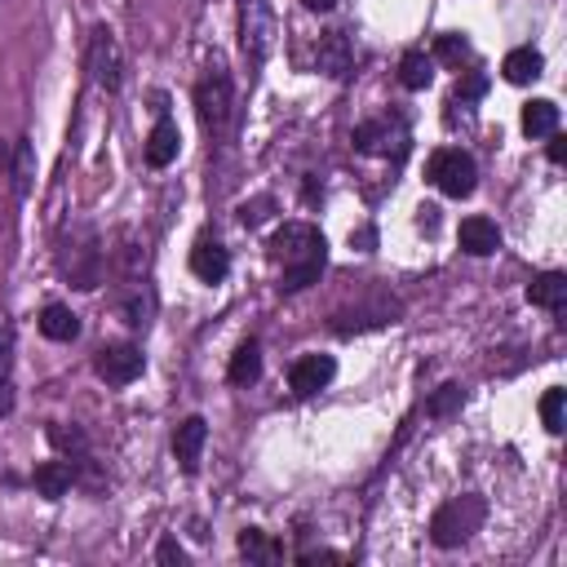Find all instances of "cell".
<instances>
[{"instance_id":"8","label":"cell","mask_w":567,"mask_h":567,"mask_svg":"<svg viewBox=\"0 0 567 567\" xmlns=\"http://www.w3.org/2000/svg\"><path fill=\"white\" fill-rule=\"evenodd\" d=\"M354 146L363 155H403L408 151V124L399 115H372L354 128Z\"/></svg>"},{"instance_id":"31","label":"cell","mask_w":567,"mask_h":567,"mask_svg":"<svg viewBox=\"0 0 567 567\" xmlns=\"http://www.w3.org/2000/svg\"><path fill=\"white\" fill-rule=\"evenodd\" d=\"M261 208H270V199H257V204H244V208H239V221H244V226H257V221L266 217Z\"/></svg>"},{"instance_id":"29","label":"cell","mask_w":567,"mask_h":567,"mask_svg":"<svg viewBox=\"0 0 567 567\" xmlns=\"http://www.w3.org/2000/svg\"><path fill=\"white\" fill-rule=\"evenodd\" d=\"M434 53H439L443 62H452V66H461V62L470 58V44H465L461 35H439V44H434Z\"/></svg>"},{"instance_id":"27","label":"cell","mask_w":567,"mask_h":567,"mask_svg":"<svg viewBox=\"0 0 567 567\" xmlns=\"http://www.w3.org/2000/svg\"><path fill=\"white\" fill-rule=\"evenodd\" d=\"M563 403H567V394L554 385V390H545V399H540V421H545V430L549 434H558L563 430Z\"/></svg>"},{"instance_id":"14","label":"cell","mask_w":567,"mask_h":567,"mask_svg":"<svg viewBox=\"0 0 567 567\" xmlns=\"http://www.w3.org/2000/svg\"><path fill=\"white\" fill-rule=\"evenodd\" d=\"M177 151H182V133H177V124H173L168 115H159V120H155V128L146 133L142 155H146V164H151V168H168V164L177 159Z\"/></svg>"},{"instance_id":"20","label":"cell","mask_w":567,"mask_h":567,"mask_svg":"<svg viewBox=\"0 0 567 567\" xmlns=\"http://www.w3.org/2000/svg\"><path fill=\"white\" fill-rule=\"evenodd\" d=\"M35 323H40V332H44L49 341H75V337H80V315H75L71 306H58V301L44 306Z\"/></svg>"},{"instance_id":"34","label":"cell","mask_w":567,"mask_h":567,"mask_svg":"<svg viewBox=\"0 0 567 567\" xmlns=\"http://www.w3.org/2000/svg\"><path fill=\"white\" fill-rule=\"evenodd\" d=\"M332 4H337V0H306V9H310V13H328Z\"/></svg>"},{"instance_id":"9","label":"cell","mask_w":567,"mask_h":567,"mask_svg":"<svg viewBox=\"0 0 567 567\" xmlns=\"http://www.w3.org/2000/svg\"><path fill=\"white\" fill-rule=\"evenodd\" d=\"M142 368H146V354L137 346H128V341H111V346H102L93 354V372L106 385H128V381L142 377Z\"/></svg>"},{"instance_id":"10","label":"cell","mask_w":567,"mask_h":567,"mask_svg":"<svg viewBox=\"0 0 567 567\" xmlns=\"http://www.w3.org/2000/svg\"><path fill=\"white\" fill-rule=\"evenodd\" d=\"M337 377V359L332 354H301L292 368H288V385H292V394H319L328 381Z\"/></svg>"},{"instance_id":"13","label":"cell","mask_w":567,"mask_h":567,"mask_svg":"<svg viewBox=\"0 0 567 567\" xmlns=\"http://www.w3.org/2000/svg\"><path fill=\"white\" fill-rule=\"evenodd\" d=\"M315 66H319L323 75H332V80L350 75V66H354L350 35H346V31H328V35L319 40V49H315Z\"/></svg>"},{"instance_id":"5","label":"cell","mask_w":567,"mask_h":567,"mask_svg":"<svg viewBox=\"0 0 567 567\" xmlns=\"http://www.w3.org/2000/svg\"><path fill=\"white\" fill-rule=\"evenodd\" d=\"M84 71H89V80H93L97 89H106V93H115V89L124 84V49H120V40H115L111 27H93V31H89Z\"/></svg>"},{"instance_id":"6","label":"cell","mask_w":567,"mask_h":567,"mask_svg":"<svg viewBox=\"0 0 567 567\" xmlns=\"http://www.w3.org/2000/svg\"><path fill=\"white\" fill-rule=\"evenodd\" d=\"M270 44H275V9H270V0H239V49H244V62L252 71L270 58Z\"/></svg>"},{"instance_id":"33","label":"cell","mask_w":567,"mask_h":567,"mask_svg":"<svg viewBox=\"0 0 567 567\" xmlns=\"http://www.w3.org/2000/svg\"><path fill=\"white\" fill-rule=\"evenodd\" d=\"M545 155H549V164H563V159H567V142H563L558 133H549V151H545Z\"/></svg>"},{"instance_id":"19","label":"cell","mask_w":567,"mask_h":567,"mask_svg":"<svg viewBox=\"0 0 567 567\" xmlns=\"http://www.w3.org/2000/svg\"><path fill=\"white\" fill-rule=\"evenodd\" d=\"M527 301L540 306V310H563V301H567V275H563V270L536 275V279L527 284Z\"/></svg>"},{"instance_id":"32","label":"cell","mask_w":567,"mask_h":567,"mask_svg":"<svg viewBox=\"0 0 567 567\" xmlns=\"http://www.w3.org/2000/svg\"><path fill=\"white\" fill-rule=\"evenodd\" d=\"M301 563H346V554H337V549H306Z\"/></svg>"},{"instance_id":"30","label":"cell","mask_w":567,"mask_h":567,"mask_svg":"<svg viewBox=\"0 0 567 567\" xmlns=\"http://www.w3.org/2000/svg\"><path fill=\"white\" fill-rule=\"evenodd\" d=\"M155 558H159V563H186V549H182V545H177V540L168 536V540H159Z\"/></svg>"},{"instance_id":"12","label":"cell","mask_w":567,"mask_h":567,"mask_svg":"<svg viewBox=\"0 0 567 567\" xmlns=\"http://www.w3.org/2000/svg\"><path fill=\"white\" fill-rule=\"evenodd\" d=\"M204 443H208V421H204V416H186V421L173 430V456H177L182 474H195V470H199Z\"/></svg>"},{"instance_id":"7","label":"cell","mask_w":567,"mask_h":567,"mask_svg":"<svg viewBox=\"0 0 567 567\" xmlns=\"http://www.w3.org/2000/svg\"><path fill=\"white\" fill-rule=\"evenodd\" d=\"M430 182H434L447 199H465V195H474V186H478V168H474V159H470L461 146H443V151L430 155Z\"/></svg>"},{"instance_id":"18","label":"cell","mask_w":567,"mask_h":567,"mask_svg":"<svg viewBox=\"0 0 567 567\" xmlns=\"http://www.w3.org/2000/svg\"><path fill=\"white\" fill-rule=\"evenodd\" d=\"M540 71H545V58H540V49H532V44L509 49L505 62H501V75H505L509 84H532Z\"/></svg>"},{"instance_id":"23","label":"cell","mask_w":567,"mask_h":567,"mask_svg":"<svg viewBox=\"0 0 567 567\" xmlns=\"http://www.w3.org/2000/svg\"><path fill=\"white\" fill-rule=\"evenodd\" d=\"M523 133H527V137H549V133H558V106H554L549 97H532V102L523 106Z\"/></svg>"},{"instance_id":"1","label":"cell","mask_w":567,"mask_h":567,"mask_svg":"<svg viewBox=\"0 0 567 567\" xmlns=\"http://www.w3.org/2000/svg\"><path fill=\"white\" fill-rule=\"evenodd\" d=\"M266 257L279 266V288L284 292H301L323 275L328 261V244L310 221H284L270 239H266Z\"/></svg>"},{"instance_id":"2","label":"cell","mask_w":567,"mask_h":567,"mask_svg":"<svg viewBox=\"0 0 567 567\" xmlns=\"http://www.w3.org/2000/svg\"><path fill=\"white\" fill-rule=\"evenodd\" d=\"M53 266L58 275L80 288V292H93L102 284V270H106V244H102V230L84 217H71L62 221L58 230V244H53Z\"/></svg>"},{"instance_id":"15","label":"cell","mask_w":567,"mask_h":567,"mask_svg":"<svg viewBox=\"0 0 567 567\" xmlns=\"http://www.w3.org/2000/svg\"><path fill=\"white\" fill-rule=\"evenodd\" d=\"M4 159H9L13 195H18V199H27V195H31V182H35V146H31V137H13Z\"/></svg>"},{"instance_id":"4","label":"cell","mask_w":567,"mask_h":567,"mask_svg":"<svg viewBox=\"0 0 567 567\" xmlns=\"http://www.w3.org/2000/svg\"><path fill=\"white\" fill-rule=\"evenodd\" d=\"M483 518H487V501H483V496H474V492L452 496V501H443V505L434 509V518H430V540H434L439 549H456V545H465V540L483 527Z\"/></svg>"},{"instance_id":"26","label":"cell","mask_w":567,"mask_h":567,"mask_svg":"<svg viewBox=\"0 0 567 567\" xmlns=\"http://www.w3.org/2000/svg\"><path fill=\"white\" fill-rule=\"evenodd\" d=\"M430 80H434V62L421 49H408L403 62H399V84L403 89H425Z\"/></svg>"},{"instance_id":"24","label":"cell","mask_w":567,"mask_h":567,"mask_svg":"<svg viewBox=\"0 0 567 567\" xmlns=\"http://www.w3.org/2000/svg\"><path fill=\"white\" fill-rule=\"evenodd\" d=\"M230 385H252L261 377V346L257 341H244L235 354H230V368H226Z\"/></svg>"},{"instance_id":"3","label":"cell","mask_w":567,"mask_h":567,"mask_svg":"<svg viewBox=\"0 0 567 567\" xmlns=\"http://www.w3.org/2000/svg\"><path fill=\"white\" fill-rule=\"evenodd\" d=\"M195 115H199V124L213 142H226L230 128H235V80L217 58L195 80Z\"/></svg>"},{"instance_id":"17","label":"cell","mask_w":567,"mask_h":567,"mask_svg":"<svg viewBox=\"0 0 567 567\" xmlns=\"http://www.w3.org/2000/svg\"><path fill=\"white\" fill-rule=\"evenodd\" d=\"M31 483H35V492L44 501H62L71 492V483H75V470L66 461H40L35 474H31Z\"/></svg>"},{"instance_id":"22","label":"cell","mask_w":567,"mask_h":567,"mask_svg":"<svg viewBox=\"0 0 567 567\" xmlns=\"http://www.w3.org/2000/svg\"><path fill=\"white\" fill-rule=\"evenodd\" d=\"M49 443H53V447L66 456V465H71V470H75V465H93L89 439H84L75 425H71V430H66V425H49Z\"/></svg>"},{"instance_id":"16","label":"cell","mask_w":567,"mask_h":567,"mask_svg":"<svg viewBox=\"0 0 567 567\" xmlns=\"http://www.w3.org/2000/svg\"><path fill=\"white\" fill-rule=\"evenodd\" d=\"M456 239H461V248L470 257H487V252L501 248V226L492 217H465L461 230H456Z\"/></svg>"},{"instance_id":"21","label":"cell","mask_w":567,"mask_h":567,"mask_svg":"<svg viewBox=\"0 0 567 567\" xmlns=\"http://www.w3.org/2000/svg\"><path fill=\"white\" fill-rule=\"evenodd\" d=\"M13 412V323L0 315V416Z\"/></svg>"},{"instance_id":"28","label":"cell","mask_w":567,"mask_h":567,"mask_svg":"<svg viewBox=\"0 0 567 567\" xmlns=\"http://www.w3.org/2000/svg\"><path fill=\"white\" fill-rule=\"evenodd\" d=\"M461 399H465L461 385H439V394L425 403V412H430V416H447L452 408H461Z\"/></svg>"},{"instance_id":"25","label":"cell","mask_w":567,"mask_h":567,"mask_svg":"<svg viewBox=\"0 0 567 567\" xmlns=\"http://www.w3.org/2000/svg\"><path fill=\"white\" fill-rule=\"evenodd\" d=\"M239 554H244L248 563H279V558H284V545L270 540L261 527H244V532H239Z\"/></svg>"},{"instance_id":"11","label":"cell","mask_w":567,"mask_h":567,"mask_svg":"<svg viewBox=\"0 0 567 567\" xmlns=\"http://www.w3.org/2000/svg\"><path fill=\"white\" fill-rule=\"evenodd\" d=\"M190 275L199 284H221L230 275V252L221 248V239H213V235H199L195 239V248H190Z\"/></svg>"}]
</instances>
